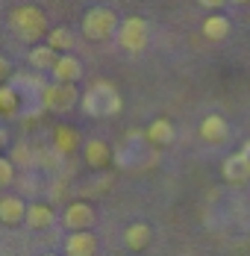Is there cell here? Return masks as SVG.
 Instances as JSON below:
<instances>
[{"mask_svg": "<svg viewBox=\"0 0 250 256\" xmlns=\"http://www.w3.org/2000/svg\"><path fill=\"white\" fill-rule=\"evenodd\" d=\"M3 148H6V132L0 130V150H3Z\"/></svg>", "mask_w": 250, "mask_h": 256, "instance_id": "cell-26", "label": "cell"}, {"mask_svg": "<svg viewBox=\"0 0 250 256\" xmlns=\"http://www.w3.org/2000/svg\"><path fill=\"white\" fill-rule=\"evenodd\" d=\"M50 77H53V82H76L82 77V62L76 56H71V53H59Z\"/></svg>", "mask_w": 250, "mask_h": 256, "instance_id": "cell-8", "label": "cell"}, {"mask_svg": "<svg viewBox=\"0 0 250 256\" xmlns=\"http://www.w3.org/2000/svg\"><path fill=\"white\" fill-rule=\"evenodd\" d=\"M221 174H224V180L232 182V186L248 182L250 180V159L242 154V150H238V154H230L224 159V165H221Z\"/></svg>", "mask_w": 250, "mask_h": 256, "instance_id": "cell-7", "label": "cell"}, {"mask_svg": "<svg viewBox=\"0 0 250 256\" xmlns=\"http://www.w3.org/2000/svg\"><path fill=\"white\" fill-rule=\"evenodd\" d=\"M18 109H21V92H18L12 82L0 86V112H6V115H15Z\"/></svg>", "mask_w": 250, "mask_h": 256, "instance_id": "cell-19", "label": "cell"}, {"mask_svg": "<svg viewBox=\"0 0 250 256\" xmlns=\"http://www.w3.org/2000/svg\"><path fill=\"white\" fill-rule=\"evenodd\" d=\"M118 26H121V21L109 6H94L82 15V36L88 42H106L109 36L118 32Z\"/></svg>", "mask_w": 250, "mask_h": 256, "instance_id": "cell-3", "label": "cell"}, {"mask_svg": "<svg viewBox=\"0 0 250 256\" xmlns=\"http://www.w3.org/2000/svg\"><path fill=\"white\" fill-rule=\"evenodd\" d=\"M12 77V62L6 56H0V86H6V80Z\"/></svg>", "mask_w": 250, "mask_h": 256, "instance_id": "cell-23", "label": "cell"}, {"mask_svg": "<svg viewBox=\"0 0 250 256\" xmlns=\"http://www.w3.org/2000/svg\"><path fill=\"white\" fill-rule=\"evenodd\" d=\"M242 154H244V156H248V159H250V138H248V142H244V148H242Z\"/></svg>", "mask_w": 250, "mask_h": 256, "instance_id": "cell-25", "label": "cell"}, {"mask_svg": "<svg viewBox=\"0 0 250 256\" xmlns=\"http://www.w3.org/2000/svg\"><path fill=\"white\" fill-rule=\"evenodd\" d=\"M115 38H118V48H121V50L142 53L144 48H148V42H150V26H148L144 18L132 15V18H124V21H121Z\"/></svg>", "mask_w": 250, "mask_h": 256, "instance_id": "cell-4", "label": "cell"}, {"mask_svg": "<svg viewBox=\"0 0 250 256\" xmlns=\"http://www.w3.org/2000/svg\"><path fill=\"white\" fill-rule=\"evenodd\" d=\"M144 138H148V144L165 148V144H171V142L176 138V130H174V124H171L168 118H156V121H150V124H148Z\"/></svg>", "mask_w": 250, "mask_h": 256, "instance_id": "cell-12", "label": "cell"}, {"mask_svg": "<svg viewBox=\"0 0 250 256\" xmlns=\"http://www.w3.org/2000/svg\"><path fill=\"white\" fill-rule=\"evenodd\" d=\"M200 6H206V9H218V6H224V0H200Z\"/></svg>", "mask_w": 250, "mask_h": 256, "instance_id": "cell-24", "label": "cell"}, {"mask_svg": "<svg viewBox=\"0 0 250 256\" xmlns=\"http://www.w3.org/2000/svg\"><path fill=\"white\" fill-rule=\"evenodd\" d=\"M56 59H59V53L53 50L48 42H44V44H32L30 53H26V62H30V68H32L36 74H42V71H53Z\"/></svg>", "mask_w": 250, "mask_h": 256, "instance_id": "cell-11", "label": "cell"}, {"mask_svg": "<svg viewBox=\"0 0 250 256\" xmlns=\"http://www.w3.org/2000/svg\"><path fill=\"white\" fill-rule=\"evenodd\" d=\"M230 18L226 15H221V12H215V15H209L206 21H203V36L209 38V42H221V38H226L230 36Z\"/></svg>", "mask_w": 250, "mask_h": 256, "instance_id": "cell-18", "label": "cell"}, {"mask_svg": "<svg viewBox=\"0 0 250 256\" xmlns=\"http://www.w3.org/2000/svg\"><path fill=\"white\" fill-rule=\"evenodd\" d=\"M48 44L56 53H68L71 48H74V36H71L68 26H56V30H50L48 32Z\"/></svg>", "mask_w": 250, "mask_h": 256, "instance_id": "cell-20", "label": "cell"}, {"mask_svg": "<svg viewBox=\"0 0 250 256\" xmlns=\"http://www.w3.org/2000/svg\"><path fill=\"white\" fill-rule=\"evenodd\" d=\"M9 26H12V32L21 42H26V44H42V38L50 32L48 18H44V12L38 6H18L9 15Z\"/></svg>", "mask_w": 250, "mask_h": 256, "instance_id": "cell-2", "label": "cell"}, {"mask_svg": "<svg viewBox=\"0 0 250 256\" xmlns=\"http://www.w3.org/2000/svg\"><path fill=\"white\" fill-rule=\"evenodd\" d=\"M12 162H15L18 168H32V165H36V148H30L26 142H18V144L12 148Z\"/></svg>", "mask_w": 250, "mask_h": 256, "instance_id": "cell-21", "label": "cell"}, {"mask_svg": "<svg viewBox=\"0 0 250 256\" xmlns=\"http://www.w3.org/2000/svg\"><path fill=\"white\" fill-rule=\"evenodd\" d=\"M12 180H15V162H12V159H3V156H0V188L12 186Z\"/></svg>", "mask_w": 250, "mask_h": 256, "instance_id": "cell-22", "label": "cell"}, {"mask_svg": "<svg viewBox=\"0 0 250 256\" xmlns=\"http://www.w3.org/2000/svg\"><path fill=\"white\" fill-rule=\"evenodd\" d=\"M82 154H86V162L92 165V168H106L109 165V159H112V150H109V144L106 142H100V138H88L86 142V148H82Z\"/></svg>", "mask_w": 250, "mask_h": 256, "instance_id": "cell-15", "label": "cell"}, {"mask_svg": "<svg viewBox=\"0 0 250 256\" xmlns=\"http://www.w3.org/2000/svg\"><path fill=\"white\" fill-rule=\"evenodd\" d=\"M232 3H250V0H232Z\"/></svg>", "mask_w": 250, "mask_h": 256, "instance_id": "cell-27", "label": "cell"}, {"mask_svg": "<svg viewBox=\"0 0 250 256\" xmlns=\"http://www.w3.org/2000/svg\"><path fill=\"white\" fill-rule=\"evenodd\" d=\"M53 221H56V215H53V209L48 204H30L26 206L24 224L30 230H48V227H53Z\"/></svg>", "mask_w": 250, "mask_h": 256, "instance_id": "cell-14", "label": "cell"}, {"mask_svg": "<svg viewBox=\"0 0 250 256\" xmlns=\"http://www.w3.org/2000/svg\"><path fill=\"white\" fill-rule=\"evenodd\" d=\"M94 221H98V215H94V206L86 204V200H76V204H71L68 209H65V215H62V224H65L71 232L88 230Z\"/></svg>", "mask_w": 250, "mask_h": 256, "instance_id": "cell-6", "label": "cell"}, {"mask_svg": "<svg viewBox=\"0 0 250 256\" xmlns=\"http://www.w3.org/2000/svg\"><path fill=\"white\" fill-rule=\"evenodd\" d=\"M76 148H80V132L71 127H56V132H53V150L56 154H62V156H68V154H74Z\"/></svg>", "mask_w": 250, "mask_h": 256, "instance_id": "cell-17", "label": "cell"}, {"mask_svg": "<svg viewBox=\"0 0 250 256\" xmlns=\"http://www.w3.org/2000/svg\"><path fill=\"white\" fill-rule=\"evenodd\" d=\"M198 132L206 144H224L226 138H230V124H226L221 115H206V118L200 121Z\"/></svg>", "mask_w": 250, "mask_h": 256, "instance_id": "cell-9", "label": "cell"}, {"mask_svg": "<svg viewBox=\"0 0 250 256\" xmlns=\"http://www.w3.org/2000/svg\"><path fill=\"white\" fill-rule=\"evenodd\" d=\"M26 218V204L18 198V194H6V198H0V221L3 224H24Z\"/></svg>", "mask_w": 250, "mask_h": 256, "instance_id": "cell-13", "label": "cell"}, {"mask_svg": "<svg viewBox=\"0 0 250 256\" xmlns=\"http://www.w3.org/2000/svg\"><path fill=\"white\" fill-rule=\"evenodd\" d=\"M65 254L68 256H94L98 254V236L92 230L71 232V236L65 238Z\"/></svg>", "mask_w": 250, "mask_h": 256, "instance_id": "cell-10", "label": "cell"}, {"mask_svg": "<svg viewBox=\"0 0 250 256\" xmlns=\"http://www.w3.org/2000/svg\"><path fill=\"white\" fill-rule=\"evenodd\" d=\"M150 238H153V232L144 221H136V224H130L124 230V244L130 250H144L150 244Z\"/></svg>", "mask_w": 250, "mask_h": 256, "instance_id": "cell-16", "label": "cell"}, {"mask_svg": "<svg viewBox=\"0 0 250 256\" xmlns=\"http://www.w3.org/2000/svg\"><path fill=\"white\" fill-rule=\"evenodd\" d=\"M80 92H76V82H48L44 92H42V109L48 112H68L80 103Z\"/></svg>", "mask_w": 250, "mask_h": 256, "instance_id": "cell-5", "label": "cell"}, {"mask_svg": "<svg viewBox=\"0 0 250 256\" xmlns=\"http://www.w3.org/2000/svg\"><path fill=\"white\" fill-rule=\"evenodd\" d=\"M121 94H118V88L109 82V80H98V82H92V88L80 98V109L88 115V118H112V115H118L121 112Z\"/></svg>", "mask_w": 250, "mask_h": 256, "instance_id": "cell-1", "label": "cell"}]
</instances>
